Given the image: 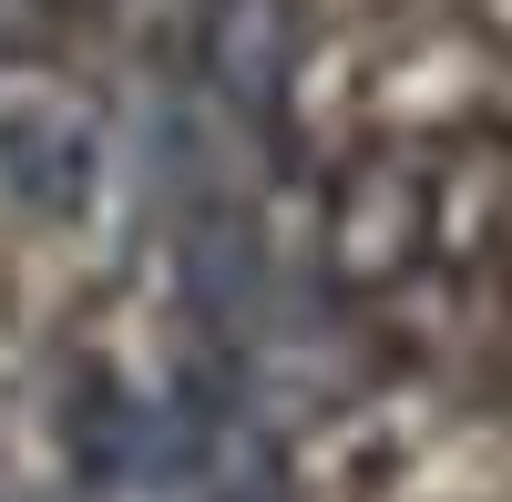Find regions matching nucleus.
Returning <instances> with one entry per match:
<instances>
[{
	"label": "nucleus",
	"instance_id": "nucleus-1",
	"mask_svg": "<svg viewBox=\"0 0 512 502\" xmlns=\"http://www.w3.org/2000/svg\"><path fill=\"white\" fill-rule=\"evenodd\" d=\"M441 246V175L410 154H369L328 185V277L369 298V287H400L420 257Z\"/></svg>",
	"mask_w": 512,
	"mask_h": 502
},
{
	"label": "nucleus",
	"instance_id": "nucleus-4",
	"mask_svg": "<svg viewBox=\"0 0 512 502\" xmlns=\"http://www.w3.org/2000/svg\"><path fill=\"white\" fill-rule=\"evenodd\" d=\"M185 277H195V308H205V318L246 328V298H256V257H246V236H236V226H195V246H185Z\"/></svg>",
	"mask_w": 512,
	"mask_h": 502
},
{
	"label": "nucleus",
	"instance_id": "nucleus-3",
	"mask_svg": "<svg viewBox=\"0 0 512 502\" xmlns=\"http://www.w3.org/2000/svg\"><path fill=\"white\" fill-rule=\"evenodd\" d=\"M0 154H11V175L31 185V195H52V205H72L82 185H93V134H82V113H0Z\"/></svg>",
	"mask_w": 512,
	"mask_h": 502
},
{
	"label": "nucleus",
	"instance_id": "nucleus-2",
	"mask_svg": "<svg viewBox=\"0 0 512 502\" xmlns=\"http://www.w3.org/2000/svg\"><path fill=\"white\" fill-rule=\"evenodd\" d=\"M205 82H216L236 113L277 123L287 82H297V11L287 0H216V11H205Z\"/></svg>",
	"mask_w": 512,
	"mask_h": 502
}]
</instances>
